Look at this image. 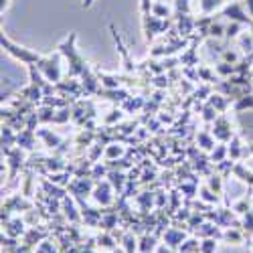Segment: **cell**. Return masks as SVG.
<instances>
[{
	"mask_svg": "<svg viewBox=\"0 0 253 253\" xmlns=\"http://www.w3.org/2000/svg\"><path fill=\"white\" fill-rule=\"evenodd\" d=\"M75 39H77V35L71 33L65 43H61V45H59V53H61V55H65L67 61H69V65H71L67 77H77V75H83V73H87V71H89L87 61L83 59V57L77 53V49H75Z\"/></svg>",
	"mask_w": 253,
	"mask_h": 253,
	"instance_id": "obj_1",
	"label": "cell"
},
{
	"mask_svg": "<svg viewBox=\"0 0 253 253\" xmlns=\"http://www.w3.org/2000/svg\"><path fill=\"white\" fill-rule=\"evenodd\" d=\"M2 47H4V51L8 53V55H12L14 59H18L20 63H25V65L29 67V65H37V63L41 61V57L43 55H39V53H33L31 49H27V47H18V45H14L12 41L8 39V37H4L2 35Z\"/></svg>",
	"mask_w": 253,
	"mask_h": 253,
	"instance_id": "obj_2",
	"label": "cell"
},
{
	"mask_svg": "<svg viewBox=\"0 0 253 253\" xmlns=\"http://www.w3.org/2000/svg\"><path fill=\"white\" fill-rule=\"evenodd\" d=\"M37 69L45 75L47 81L59 83L61 81V57H59V53L57 55L41 57V61L37 63Z\"/></svg>",
	"mask_w": 253,
	"mask_h": 253,
	"instance_id": "obj_3",
	"label": "cell"
},
{
	"mask_svg": "<svg viewBox=\"0 0 253 253\" xmlns=\"http://www.w3.org/2000/svg\"><path fill=\"white\" fill-rule=\"evenodd\" d=\"M243 0H231V2L227 6L221 8L219 16H225L229 20H233V23H241V25H249L253 29V20L251 16H247V12L243 10Z\"/></svg>",
	"mask_w": 253,
	"mask_h": 253,
	"instance_id": "obj_4",
	"label": "cell"
},
{
	"mask_svg": "<svg viewBox=\"0 0 253 253\" xmlns=\"http://www.w3.org/2000/svg\"><path fill=\"white\" fill-rule=\"evenodd\" d=\"M213 136H215V140H219V142H223V144H227V142H231V138L235 136V132H233V128H231V122H229V118L227 116H219L215 122H213Z\"/></svg>",
	"mask_w": 253,
	"mask_h": 253,
	"instance_id": "obj_5",
	"label": "cell"
},
{
	"mask_svg": "<svg viewBox=\"0 0 253 253\" xmlns=\"http://www.w3.org/2000/svg\"><path fill=\"white\" fill-rule=\"evenodd\" d=\"M93 199L101 205V207H108L114 203V191H112V182L110 180H97L95 188H93Z\"/></svg>",
	"mask_w": 253,
	"mask_h": 253,
	"instance_id": "obj_6",
	"label": "cell"
},
{
	"mask_svg": "<svg viewBox=\"0 0 253 253\" xmlns=\"http://www.w3.org/2000/svg\"><path fill=\"white\" fill-rule=\"evenodd\" d=\"M8 164H10V178H14L18 174V170L25 166V150L16 146V148H8V150H2Z\"/></svg>",
	"mask_w": 253,
	"mask_h": 253,
	"instance_id": "obj_7",
	"label": "cell"
},
{
	"mask_svg": "<svg viewBox=\"0 0 253 253\" xmlns=\"http://www.w3.org/2000/svg\"><path fill=\"white\" fill-rule=\"evenodd\" d=\"M186 239V231L184 229H178V227H170V229H166L164 233H162V241L166 247H170L172 251L174 249H180V245L184 243Z\"/></svg>",
	"mask_w": 253,
	"mask_h": 253,
	"instance_id": "obj_8",
	"label": "cell"
},
{
	"mask_svg": "<svg viewBox=\"0 0 253 253\" xmlns=\"http://www.w3.org/2000/svg\"><path fill=\"white\" fill-rule=\"evenodd\" d=\"M27 233V229H25V221L23 219H10L4 223V235L12 237V239H18V237H23Z\"/></svg>",
	"mask_w": 253,
	"mask_h": 253,
	"instance_id": "obj_9",
	"label": "cell"
},
{
	"mask_svg": "<svg viewBox=\"0 0 253 253\" xmlns=\"http://www.w3.org/2000/svg\"><path fill=\"white\" fill-rule=\"evenodd\" d=\"M229 156H231V160H235V162L247 156V146L241 142V136H239V134H235L233 138H231V146H229Z\"/></svg>",
	"mask_w": 253,
	"mask_h": 253,
	"instance_id": "obj_10",
	"label": "cell"
},
{
	"mask_svg": "<svg viewBox=\"0 0 253 253\" xmlns=\"http://www.w3.org/2000/svg\"><path fill=\"white\" fill-rule=\"evenodd\" d=\"M195 233L199 235V237H215V239H223V231H221V227L219 225H215V223H203Z\"/></svg>",
	"mask_w": 253,
	"mask_h": 253,
	"instance_id": "obj_11",
	"label": "cell"
},
{
	"mask_svg": "<svg viewBox=\"0 0 253 253\" xmlns=\"http://www.w3.org/2000/svg\"><path fill=\"white\" fill-rule=\"evenodd\" d=\"M156 247H158V235H154V233H144L138 241L140 253H152Z\"/></svg>",
	"mask_w": 253,
	"mask_h": 253,
	"instance_id": "obj_12",
	"label": "cell"
},
{
	"mask_svg": "<svg viewBox=\"0 0 253 253\" xmlns=\"http://www.w3.org/2000/svg\"><path fill=\"white\" fill-rule=\"evenodd\" d=\"M16 144L20 146L23 150H35V146H37V142H35V130H31V128H25L23 132L18 134V138H16Z\"/></svg>",
	"mask_w": 253,
	"mask_h": 253,
	"instance_id": "obj_13",
	"label": "cell"
},
{
	"mask_svg": "<svg viewBox=\"0 0 253 253\" xmlns=\"http://www.w3.org/2000/svg\"><path fill=\"white\" fill-rule=\"evenodd\" d=\"M243 239H245V235H243V231L239 227H229L227 231H223V241H227V243L241 245Z\"/></svg>",
	"mask_w": 253,
	"mask_h": 253,
	"instance_id": "obj_14",
	"label": "cell"
},
{
	"mask_svg": "<svg viewBox=\"0 0 253 253\" xmlns=\"http://www.w3.org/2000/svg\"><path fill=\"white\" fill-rule=\"evenodd\" d=\"M138 241H140V239L134 235V231H128V233H124L122 239H120V243H122V247H124L126 253H136V251H138Z\"/></svg>",
	"mask_w": 253,
	"mask_h": 253,
	"instance_id": "obj_15",
	"label": "cell"
},
{
	"mask_svg": "<svg viewBox=\"0 0 253 253\" xmlns=\"http://www.w3.org/2000/svg\"><path fill=\"white\" fill-rule=\"evenodd\" d=\"M61 205H63V211H65V217H67L71 223H79V221H81V215L77 213V209H75L71 197H65V199L61 201Z\"/></svg>",
	"mask_w": 253,
	"mask_h": 253,
	"instance_id": "obj_16",
	"label": "cell"
},
{
	"mask_svg": "<svg viewBox=\"0 0 253 253\" xmlns=\"http://www.w3.org/2000/svg\"><path fill=\"white\" fill-rule=\"evenodd\" d=\"M37 136L43 138L45 140V146H47V148H51V150H57L59 146H63V140L59 136H55L51 130H39Z\"/></svg>",
	"mask_w": 253,
	"mask_h": 253,
	"instance_id": "obj_17",
	"label": "cell"
},
{
	"mask_svg": "<svg viewBox=\"0 0 253 253\" xmlns=\"http://www.w3.org/2000/svg\"><path fill=\"white\" fill-rule=\"evenodd\" d=\"M211 105H213V108L219 112V114H225L227 112V108H229V97L227 95H223V93H213V95H211L209 99H207Z\"/></svg>",
	"mask_w": 253,
	"mask_h": 253,
	"instance_id": "obj_18",
	"label": "cell"
},
{
	"mask_svg": "<svg viewBox=\"0 0 253 253\" xmlns=\"http://www.w3.org/2000/svg\"><path fill=\"white\" fill-rule=\"evenodd\" d=\"M197 142H199V146L203 150H215V136H213V132H209V130H203V132H199L197 134Z\"/></svg>",
	"mask_w": 253,
	"mask_h": 253,
	"instance_id": "obj_19",
	"label": "cell"
},
{
	"mask_svg": "<svg viewBox=\"0 0 253 253\" xmlns=\"http://www.w3.org/2000/svg\"><path fill=\"white\" fill-rule=\"evenodd\" d=\"M231 172H233L237 178H241L247 186H251V188H253V172H251V170H247V168H245L241 162H235V164H233V170H231Z\"/></svg>",
	"mask_w": 253,
	"mask_h": 253,
	"instance_id": "obj_20",
	"label": "cell"
},
{
	"mask_svg": "<svg viewBox=\"0 0 253 253\" xmlns=\"http://www.w3.org/2000/svg\"><path fill=\"white\" fill-rule=\"evenodd\" d=\"M144 105H146V99L144 97H128L126 101H122V110L126 114H134V112L142 110Z\"/></svg>",
	"mask_w": 253,
	"mask_h": 253,
	"instance_id": "obj_21",
	"label": "cell"
},
{
	"mask_svg": "<svg viewBox=\"0 0 253 253\" xmlns=\"http://www.w3.org/2000/svg\"><path fill=\"white\" fill-rule=\"evenodd\" d=\"M108 178H110V182H112V186H114V191L124 193V184L128 182V178H126L120 170H110V172H108Z\"/></svg>",
	"mask_w": 253,
	"mask_h": 253,
	"instance_id": "obj_22",
	"label": "cell"
},
{
	"mask_svg": "<svg viewBox=\"0 0 253 253\" xmlns=\"http://www.w3.org/2000/svg\"><path fill=\"white\" fill-rule=\"evenodd\" d=\"M112 235H114L112 231H103V233L95 239V245L101 247V249H112V251H114V249H116V239H114Z\"/></svg>",
	"mask_w": 253,
	"mask_h": 253,
	"instance_id": "obj_23",
	"label": "cell"
},
{
	"mask_svg": "<svg viewBox=\"0 0 253 253\" xmlns=\"http://www.w3.org/2000/svg\"><path fill=\"white\" fill-rule=\"evenodd\" d=\"M223 4H225V0H201V12L205 16H209V14H213L215 10L223 8Z\"/></svg>",
	"mask_w": 253,
	"mask_h": 253,
	"instance_id": "obj_24",
	"label": "cell"
},
{
	"mask_svg": "<svg viewBox=\"0 0 253 253\" xmlns=\"http://www.w3.org/2000/svg\"><path fill=\"white\" fill-rule=\"evenodd\" d=\"M241 231H243V235L247 239V245H249V239L253 237V209H249L245 213V219L241 223Z\"/></svg>",
	"mask_w": 253,
	"mask_h": 253,
	"instance_id": "obj_25",
	"label": "cell"
},
{
	"mask_svg": "<svg viewBox=\"0 0 253 253\" xmlns=\"http://www.w3.org/2000/svg\"><path fill=\"white\" fill-rule=\"evenodd\" d=\"M251 201H253V197H251V186H249V195H245L241 201H237L235 205H233V211L237 215H245L247 211L251 209Z\"/></svg>",
	"mask_w": 253,
	"mask_h": 253,
	"instance_id": "obj_26",
	"label": "cell"
},
{
	"mask_svg": "<svg viewBox=\"0 0 253 253\" xmlns=\"http://www.w3.org/2000/svg\"><path fill=\"white\" fill-rule=\"evenodd\" d=\"M16 138H18V136L12 134V128H10V126H2V150L12 148V146L16 144Z\"/></svg>",
	"mask_w": 253,
	"mask_h": 253,
	"instance_id": "obj_27",
	"label": "cell"
},
{
	"mask_svg": "<svg viewBox=\"0 0 253 253\" xmlns=\"http://www.w3.org/2000/svg\"><path fill=\"white\" fill-rule=\"evenodd\" d=\"M223 180H225V176H223V174H211V176H209V188H211V191H213L215 195L225 193V188H223Z\"/></svg>",
	"mask_w": 253,
	"mask_h": 253,
	"instance_id": "obj_28",
	"label": "cell"
},
{
	"mask_svg": "<svg viewBox=\"0 0 253 253\" xmlns=\"http://www.w3.org/2000/svg\"><path fill=\"white\" fill-rule=\"evenodd\" d=\"M229 154V146L227 144H219V146H215V150H213V154H211V162L213 164H219V162H223L225 160V156Z\"/></svg>",
	"mask_w": 253,
	"mask_h": 253,
	"instance_id": "obj_29",
	"label": "cell"
},
{
	"mask_svg": "<svg viewBox=\"0 0 253 253\" xmlns=\"http://www.w3.org/2000/svg\"><path fill=\"white\" fill-rule=\"evenodd\" d=\"M201 114H203V120L207 122V124H213L217 118H219V112L213 108V105H211L209 101L203 105V110H201Z\"/></svg>",
	"mask_w": 253,
	"mask_h": 253,
	"instance_id": "obj_30",
	"label": "cell"
},
{
	"mask_svg": "<svg viewBox=\"0 0 253 253\" xmlns=\"http://www.w3.org/2000/svg\"><path fill=\"white\" fill-rule=\"evenodd\" d=\"M124 152H126V148L120 144H108L105 146V156H108V160H116V158L124 156Z\"/></svg>",
	"mask_w": 253,
	"mask_h": 253,
	"instance_id": "obj_31",
	"label": "cell"
},
{
	"mask_svg": "<svg viewBox=\"0 0 253 253\" xmlns=\"http://www.w3.org/2000/svg\"><path fill=\"white\" fill-rule=\"evenodd\" d=\"M191 14V0H174V16Z\"/></svg>",
	"mask_w": 253,
	"mask_h": 253,
	"instance_id": "obj_32",
	"label": "cell"
},
{
	"mask_svg": "<svg viewBox=\"0 0 253 253\" xmlns=\"http://www.w3.org/2000/svg\"><path fill=\"white\" fill-rule=\"evenodd\" d=\"M249 108H253V93L243 95V97H241V99H237V101H235V105H233V110H235V112L249 110Z\"/></svg>",
	"mask_w": 253,
	"mask_h": 253,
	"instance_id": "obj_33",
	"label": "cell"
},
{
	"mask_svg": "<svg viewBox=\"0 0 253 253\" xmlns=\"http://www.w3.org/2000/svg\"><path fill=\"white\" fill-rule=\"evenodd\" d=\"M152 14L158 16V18H168V16H172L170 8H168L166 4H162V2H152Z\"/></svg>",
	"mask_w": 253,
	"mask_h": 253,
	"instance_id": "obj_34",
	"label": "cell"
},
{
	"mask_svg": "<svg viewBox=\"0 0 253 253\" xmlns=\"http://www.w3.org/2000/svg\"><path fill=\"white\" fill-rule=\"evenodd\" d=\"M201 253H215L217 251V239L215 237H205L201 241Z\"/></svg>",
	"mask_w": 253,
	"mask_h": 253,
	"instance_id": "obj_35",
	"label": "cell"
},
{
	"mask_svg": "<svg viewBox=\"0 0 253 253\" xmlns=\"http://www.w3.org/2000/svg\"><path fill=\"white\" fill-rule=\"evenodd\" d=\"M199 249H201V243L197 239H186L180 245V253H199Z\"/></svg>",
	"mask_w": 253,
	"mask_h": 253,
	"instance_id": "obj_36",
	"label": "cell"
},
{
	"mask_svg": "<svg viewBox=\"0 0 253 253\" xmlns=\"http://www.w3.org/2000/svg\"><path fill=\"white\" fill-rule=\"evenodd\" d=\"M180 191L184 193L186 201H188V199H193V197H195V193H197V180H191V182H182V184H180Z\"/></svg>",
	"mask_w": 253,
	"mask_h": 253,
	"instance_id": "obj_37",
	"label": "cell"
},
{
	"mask_svg": "<svg viewBox=\"0 0 253 253\" xmlns=\"http://www.w3.org/2000/svg\"><path fill=\"white\" fill-rule=\"evenodd\" d=\"M201 199H203L205 203H211V205H217V203H219V197L213 195V191H211L209 186H201Z\"/></svg>",
	"mask_w": 253,
	"mask_h": 253,
	"instance_id": "obj_38",
	"label": "cell"
},
{
	"mask_svg": "<svg viewBox=\"0 0 253 253\" xmlns=\"http://www.w3.org/2000/svg\"><path fill=\"white\" fill-rule=\"evenodd\" d=\"M239 31H241V23H233V20H231V25L225 27V37L235 39V37H239Z\"/></svg>",
	"mask_w": 253,
	"mask_h": 253,
	"instance_id": "obj_39",
	"label": "cell"
},
{
	"mask_svg": "<svg viewBox=\"0 0 253 253\" xmlns=\"http://www.w3.org/2000/svg\"><path fill=\"white\" fill-rule=\"evenodd\" d=\"M110 114H112V116H108V118H105V120H103L105 124H114L116 120L120 122V120H122V114H124V110H112Z\"/></svg>",
	"mask_w": 253,
	"mask_h": 253,
	"instance_id": "obj_40",
	"label": "cell"
},
{
	"mask_svg": "<svg viewBox=\"0 0 253 253\" xmlns=\"http://www.w3.org/2000/svg\"><path fill=\"white\" fill-rule=\"evenodd\" d=\"M156 253H172V249H170V247H166V245L162 243V245L156 247Z\"/></svg>",
	"mask_w": 253,
	"mask_h": 253,
	"instance_id": "obj_41",
	"label": "cell"
},
{
	"mask_svg": "<svg viewBox=\"0 0 253 253\" xmlns=\"http://www.w3.org/2000/svg\"><path fill=\"white\" fill-rule=\"evenodd\" d=\"M243 2H245L247 10H249V16H251V20H253V0H243Z\"/></svg>",
	"mask_w": 253,
	"mask_h": 253,
	"instance_id": "obj_42",
	"label": "cell"
},
{
	"mask_svg": "<svg viewBox=\"0 0 253 253\" xmlns=\"http://www.w3.org/2000/svg\"><path fill=\"white\" fill-rule=\"evenodd\" d=\"M93 2H95V0H83V4H81V6H83V8H91Z\"/></svg>",
	"mask_w": 253,
	"mask_h": 253,
	"instance_id": "obj_43",
	"label": "cell"
},
{
	"mask_svg": "<svg viewBox=\"0 0 253 253\" xmlns=\"http://www.w3.org/2000/svg\"><path fill=\"white\" fill-rule=\"evenodd\" d=\"M253 154V144H247V156Z\"/></svg>",
	"mask_w": 253,
	"mask_h": 253,
	"instance_id": "obj_44",
	"label": "cell"
},
{
	"mask_svg": "<svg viewBox=\"0 0 253 253\" xmlns=\"http://www.w3.org/2000/svg\"><path fill=\"white\" fill-rule=\"evenodd\" d=\"M114 253H126V251H124V247H122V249H118V247H116V249H114Z\"/></svg>",
	"mask_w": 253,
	"mask_h": 253,
	"instance_id": "obj_45",
	"label": "cell"
},
{
	"mask_svg": "<svg viewBox=\"0 0 253 253\" xmlns=\"http://www.w3.org/2000/svg\"><path fill=\"white\" fill-rule=\"evenodd\" d=\"M249 247H251V251H253V243H251V245H249Z\"/></svg>",
	"mask_w": 253,
	"mask_h": 253,
	"instance_id": "obj_46",
	"label": "cell"
}]
</instances>
